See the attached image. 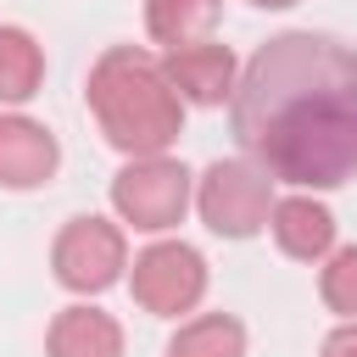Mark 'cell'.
Masks as SVG:
<instances>
[{"mask_svg": "<svg viewBox=\"0 0 357 357\" xmlns=\"http://www.w3.org/2000/svg\"><path fill=\"white\" fill-rule=\"evenodd\" d=\"M195 212L212 234L223 240H251L273 218V178L245 156V162H212L195 184Z\"/></svg>", "mask_w": 357, "mask_h": 357, "instance_id": "3957f363", "label": "cell"}, {"mask_svg": "<svg viewBox=\"0 0 357 357\" xmlns=\"http://www.w3.org/2000/svg\"><path fill=\"white\" fill-rule=\"evenodd\" d=\"M240 151L284 184L335 190L357 178V45L296 28L268 39L229 100Z\"/></svg>", "mask_w": 357, "mask_h": 357, "instance_id": "6da1fadb", "label": "cell"}, {"mask_svg": "<svg viewBox=\"0 0 357 357\" xmlns=\"http://www.w3.org/2000/svg\"><path fill=\"white\" fill-rule=\"evenodd\" d=\"M167 357H245V324L229 312H201L178 324V335L167 340Z\"/></svg>", "mask_w": 357, "mask_h": 357, "instance_id": "4fadbf2b", "label": "cell"}, {"mask_svg": "<svg viewBox=\"0 0 357 357\" xmlns=\"http://www.w3.org/2000/svg\"><path fill=\"white\" fill-rule=\"evenodd\" d=\"M318 357H357V318H346L340 329H329V340H324Z\"/></svg>", "mask_w": 357, "mask_h": 357, "instance_id": "9a60e30c", "label": "cell"}, {"mask_svg": "<svg viewBox=\"0 0 357 357\" xmlns=\"http://www.w3.org/2000/svg\"><path fill=\"white\" fill-rule=\"evenodd\" d=\"M268 229H273L279 251L296 257V262H324V257L335 251V218H329V206L312 201V195H284V201H273Z\"/></svg>", "mask_w": 357, "mask_h": 357, "instance_id": "9c48e42d", "label": "cell"}, {"mask_svg": "<svg viewBox=\"0 0 357 357\" xmlns=\"http://www.w3.org/2000/svg\"><path fill=\"white\" fill-rule=\"evenodd\" d=\"M318 296L329 312L340 318H357V245H340L324 257V273H318Z\"/></svg>", "mask_w": 357, "mask_h": 357, "instance_id": "5bb4252c", "label": "cell"}, {"mask_svg": "<svg viewBox=\"0 0 357 357\" xmlns=\"http://www.w3.org/2000/svg\"><path fill=\"white\" fill-rule=\"evenodd\" d=\"M251 6H262V11H284V6H296V0H251Z\"/></svg>", "mask_w": 357, "mask_h": 357, "instance_id": "2e32d148", "label": "cell"}, {"mask_svg": "<svg viewBox=\"0 0 357 357\" xmlns=\"http://www.w3.org/2000/svg\"><path fill=\"white\" fill-rule=\"evenodd\" d=\"M45 357H123V324L100 307H61L45 335Z\"/></svg>", "mask_w": 357, "mask_h": 357, "instance_id": "30bf717a", "label": "cell"}, {"mask_svg": "<svg viewBox=\"0 0 357 357\" xmlns=\"http://www.w3.org/2000/svg\"><path fill=\"white\" fill-rule=\"evenodd\" d=\"M223 17V0H145V28L156 45H190V39H212Z\"/></svg>", "mask_w": 357, "mask_h": 357, "instance_id": "7c38bea8", "label": "cell"}, {"mask_svg": "<svg viewBox=\"0 0 357 357\" xmlns=\"http://www.w3.org/2000/svg\"><path fill=\"white\" fill-rule=\"evenodd\" d=\"M61 162V145L45 123L22 112H0V190H39L50 184Z\"/></svg>", "mask_w": 357, "mask_h": 357, "instance_id": "ba28073f", "label": "cell"}, {"mask_svg": "<svg viewBox=\"0 0 357 357\" xmlns=\"http://www.w3.org/2000/svg\"><path fill=\"white\" fill-rule=\"evenodd\" d=\"M84 100L123 156H162L184 128V95L173 89L167 67L139 45H112L89 67Z\"/></svg>", "mask_w": 357, "mask_h": 357, "instance_id": "7a4b0ae2", "label": "cell"}, {"mask_svg": "<svg viewBox=\"0 0 357 357\" xmlns=\"http://www.w3.org/2000/svg\"><path fill=\"white\" fill-rule=\"evenodd\" d=\"M162 67H167L173 89H178L190 106H223V100H234L240 61H234V50H229V45H218V39L173 45V50L162 56Z\"/></svg>", "mask_w": 357, "mask_h": 357, "instance_id": "52a82bcc", "label": "cell"}, {"mask_svg": "<svg viewBox=\"0 0 357 357\" xmlns=\"http://www.w3.org/2000/svg\"><path fill=\"white\" fill-rule=\"evenodd\" d=\"M195 190H190V173L184 162L173 156H128V167L112 178V206L123 223L145 229V234H162L173 223H184Z\"/></svg>", "mask_w": 357, "mask_h": 357, "instance_id": "277c9868", "label": "cell"}, {"mask_svg": "<svg viewBox=\"0 0 357 357\" xmlns=\"http://www.w3.org/2000/svg\"><path fill=\"white\" fill-rule=\"evenodd\" d=\"M50 268H56V279H61L67 290L100 296V290H112V284L123 279V268H128V240H123L117 223H106V218H95V212L67 218L61 234H56V245H50Z\"/></svg>", "mask_w": 357, "mask_h": 357, "instance_id": "5b68a950", "label": "cell"}, {"mask_svg": "<svg viewBox=\"0 0 357 357\" xmlns=\"http://www.w3.org/2000/svg\"><path fill=\"white\" fill-rule=\"evenodd\" d=\"M128 290L134 301L151 312V318H178V312H195L201 296H206V257L184 240H156L134 257V273H128Z\"/></svg>", "mask_w": 357, "mask_h": 357, "instance_id": "8992f818", "label": "cell"}, {"mask_svg": "<svg viewBox=\"0 0 357 357\" xmlns=\"http://www.w3.org/2000/svg\"><path fill=\"white\" fill-rule=\"evenodd\" d=\"M39 84H45V50H39V39L28 28L0 22V100L22 106V100L39 95Z\"/></svg>", "mask_w": 357, "mask_h": 357, "instance_id": "8fae6325", "label": "cell"}]
</instances>
